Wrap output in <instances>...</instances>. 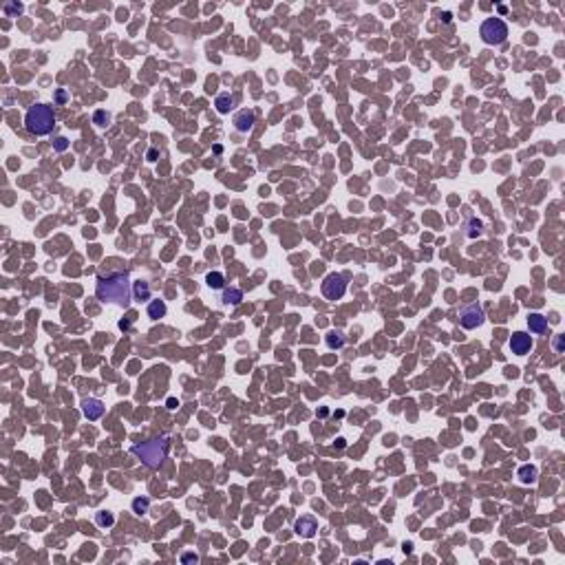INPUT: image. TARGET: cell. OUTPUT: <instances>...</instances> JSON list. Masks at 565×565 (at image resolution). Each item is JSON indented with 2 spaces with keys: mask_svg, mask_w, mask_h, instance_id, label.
<instances>
[{
  "mask_svg": "<svg viewBox=\"0 0 565 565\" xmlns=\"http://www.w3.org/2000/svg\"><path fill=\"white\" fill-rule=\"evenodd\" d=\"M82 413H84L86 420H91V422L99 420V417L104 415L102 400H97V397H84V400H82Z\"/></svg>",
  "mask_w": 565,
  "mask_h": 565,
  "instance_id": "obj_9",
  "label": "cell"
},
{
  "mask_svg": "<svg viewBox=\"0 0 565 565\" xmlns=\"http://www.w3.org/2000/svg\"><path fill=\"white\" fill-rule=\"evenodd\" d=\"M93 122H95L97 126H106V124L111 122V115L106 111H97L95 115H93Z\"/></svg>",
  "mask_w": 565,
  "mask_h": 565,
  "instance_id": "obj_22",
  "label": "cell"
},
{
  "mask_svg": "<svg viewBox=\"0 0 565 565\" xmlns=\"http://www.w3.org/2000/svg\"><path fill=\"white\" fill-rule=\"evenodd\" d=\"M53 148H56L58 152L66 150V148H69V139H66V137H58L56 142H53Z\"/></svg>",
  "mask_w": 565,
  "mask_h": 565,
  "instance_id": "obj_23",
  "label": "cell"
},
{
  "mask_svg": "<svg viewBox=\"0 0 565 565\" xmlns=\"http://www.w3.org/2000/svg\"><path fill=\"white\" fill-rule=\"evenodd\" d=\"M483 320H486V314L479 303H470L460 309V325L464 329H477L483 325Z\"/></svg>",
  "mask_w": 565,
  "mask_h": 565,
  "instance_id": "obj_6",
  "label": "cell"
},
{
  "mask_svg": "<svg viewBox=\"0 0 565 565\" xmlns=\"http://www.w3.org/2000/svg\"><path fill=\"white\" fill-rule=\"evenodd\" d=\"M66 99H69V93H66L64 89H60V91L56 93V102H58V104H64Z\"/></svg>",
  "mask_w": 565,
  "mask_h": 565,
  "instance_id": "obj_25",
  "label": "cell"
},
{
  "mask_svg": "<svg viewBox=\"0 0 565 565\" xmlns=\"http://www.w3.org/2000/svg\"><path fill=\"white\" fill-rule=\"evenodd\" d=\"M254 122H256L254 111L243 109V111H238L236 115H234V128H236L238 132H250L252 126H254Z\"/></svg>",
  "mask_w": 565,
  "mask_h": 565,
  "instance_id": "obj_10",
  "label": "cell"
},
{
  "mask_svg": "<svg viewBox=\"0 0 565 565\" xmlns=\"http://www.w3.org/2000/svg\"><path fill=\"white\" fill-rule=\"evenodd\" d=\"M508 347L517 356H526V354H530V349L534 347L532 336L526 334V331H515V334L510 336V340H508Z\"/></svg>",
  "mask_w": 565,
  "mask_h": 565,
  "instance_id": "obj_7",
  "label": "cell"
},
{
  "mask_svg": "<svg viewBox=\"0 0 565 565\" xmlns=\"http://www.w3.org/2000/svg\"><path fill=\"white\" fill-rule=\"evenodd\" d=\"M181 561H183V563H190V561H195V563H197V561H199V556H197V554H183V556H181Z\"/></svg>",
  "mask_w": 565,
  "mask_h": 565,
  "instance_id": "obj_28",
  "label": "cell"
},
{
  "mask_svg": "<svg viewBox=\"0 0 565 565\" xmlns=\"http://www.w3.org/2000/svg\"><path fill=\"white\" fill-rule=\"evenodd\" d=\"M22 11V5H16V3H7L5 5V13L7 16H13V13H20Z\"/></svg>",
  "mask_w": 565,
  "mask_h": 565,
  "instance_id": "obj_24",
  "label": "cell"
},
{
  "mask_svg": "<svg viewBox=\"0 0 565 565\" xmlns=\"http://www.w3.org/2000/svg\"><path fill=\"white\" fill-rule=\"evenodd\" d=\"M481 232H483V223L479 221V219H470V223H468V236H470V238H477V236H481Z\"/></svg>",
  "mask_w": 565,
  "mask_h": 565,
  "instance_id": "obj_21",
  "label": "cell"
},
{
  "mask_svg": "<svg viewBox=\"0 0 565 565\" xmlns=\"http://www.w3.org/2000/svg\"><path fill=\"white\" fill-rule=\"evenodd\" d=\"M56 126V113L46 104H33L24 115V128L36 137L49 135Z\"/></svg>",
  "mask_w": 565,
  "mask_h": 565,
  "instance_id": "obj_3",
  "label": "cell"
},
{
  "mask_svg": "<svg viewBox=\"0 0 565 565\" xmlns=\"http://www.w3.org/2000/svg\"><path fill=\"white\" fill-rule=\"evenodd\" d=\"M95 521H97V526H99V528H111L113 523H115V515H113V513H106V510H102V513H97V515H95Z\"/></svg>",
  "mask_w": 565,
  "mask_h": 565,
  "instance_id": "obj_18",
  "label": "cell"
},
{
  "mask_svg": "<svg viewBox=\"0 0 565 565\" xmlns=\"http://www.w3.org/2000/svg\"><path fill=\"white\" fill-rule=\"evenodd\" d=\"M166 311H168V307H166L164 301H150L148 303V318H152V320H159V318L166 316Z\"/></svg>",
  "mask_w": 565,
  "mask_h": 565,
  "instance_id": "obj_14",
  "label": "cell"
},
{
  "mask_svg": "<svg viewBox=\"0 0 565 565\" xmlns=\"http://www.w3.org/2000/svg\"><path fill=\"white\" fill-rule=\"evenodd\" d=\"M146 157H148V162H157L159 150H157V148H150V150H148V155H146Z\"/></svg>",
  "mask_w": 565,
  "mask_h": 565,
  "instance_id": "obj_27",
  "label": "cell"
},
{
  "mask_svg": "<svg viewBox=\"0 0 565 565\" xmlns=\"http://www.w3.org/2000/svg\"><path fill=\"white\" fill-rule=\"evenodd\" d=\"M548 318L543 316V314H530L528 316V329H530V334H534V336H543V334H548Z\"/></svg>",
  "mask_w": 565,
  "mask_h": 565,
  "instance_id": "obj_11",
  "label": "cell"
},
{
  "mask_svg": "<svg viewBox=\"0 0 565 565\" xmlns=\"http://www.w3.org/2000/svg\"><path fill=\"white\" fill-rule=\"evenodd\" d=\"M519 481L521 483H534L536 477H539V470H536V466H530V464H526V466L519 468Z\"/></svg>",
  "mask_w": 565,
  "mask_h": 565,
  "instance_id": "obj_15",
  "label": "cell"
},
{
  "mask_svg": "<svg viewBox=\"0 0 565 565\" xmlns=\"http://www.w3.org/2000/svg\"><path fill=\"white\" fill-rule=\"evenodd\" d=\"M554 349H556V354H563V336H556V340H554Z\"/></svg>",
  "mask_w": 565,
  "mask_h": 565,
  "instance_id": "obj_26",
  "label": "cell"
},
{
  "mask_svg": "<svg viewBox=\"0 0 565 565\" xmlns=\"http://www.w3.org/2000/svg\"><path fill=\"white\" fill-rule=\"evenodd\" d=\"M205 283H208V287H212V289H225V276L221 272H210V274L205 276Z\"/></svg>",
  "mask_w": 565,
  "mask_h": 565,
  "instance_id": "obj_17",
  "label": "cell"
},
{
  "mask_svg": "<svg viewBox=\"0 0 565 565\" xmlns=\"http://www.w3.org/2000/svg\"><path fill=\"white\" fill-rule=\"evenodd\" d=\"M168 450H170L168 435H162V437H155V440H148V442L130 446V453L135 455L144 466H148L152 470H157L164 464V460L168 457Z\"/></svg>",
  "mask_w": 565,
  "mask_h": 565,
  "instance_id": "obj_2",
  "label": "cell"
},
{
  "mask_svg": "<svg viewBox=\"0 0 565 565\" xmlns=\"http://www.w3.org/2000/svg\"><path fill=\"white\" fill-rule=\"evenodd\" d=\"M221 301H223V305H238L243 301V291L238 287H228V289H223Z\"/></svg>",
  "mask_w": 565,
  "mask_h": 565,
  "instance_id": "obj_16",
  "label": "cell"
},
{
  "mask_svg": "<svg viewBox=\"0 0 565 565\" xmlns=\"http://www.w3.org/2000/svg\"><path fill=\"white\" fill-rule=\"evenodd\" d=\"M132 298H135V301H148L150 298V285L146 283V281H135L132 283Z\"/></svg>",
  "mask_w": 565,
  "mask_h": 565,
  "instance_id": "obj_13",
  "label": "cell"
},
{
  "mask_svg": "<svg viewBox=\"0 0 565 565\" xmlns=\"http://www.w3.org/2000/svg\"><path fill=\"white\" fill-rule=\"evenodd\" d=\"M214 106H217V111L221 113V115H228V113L234 109V97H232L230 93H221V95H217Z\"/></svg>",
  "mask_w": 565,
  "mask_h": 565,
  "instance_id": "obj_12",
  "label": "cell"
},
{
  "mask_svg": "<svg viewBox=\"0 0 565 565\" xmlns=\"http://www.w3.org/2000/svg\"><path fill=\"white\" fill-rule=\"evenodd\" d=\"M318 530V521L314 519L311 515H305V517H298L296 523H294V532L303 539H311Z\"/></svg>",
  "mask_w": 565,
  "mask_h": 565,
  "instance_id": "obj_8",
  "label": "cell"
},
{
  "mask_svg": "<svg viewBox=\"0 0 565 565\" xmlns=\"http://www.w3.org/2000/svg\"><path fill=\"white\" fill-rule=\"evenodd\" d=\"M320 291L327 301H340V298L347 294V278H344L342 274L331 272V274L325 276V281L320 285Z\"/></svg>",
  "mask_w": 565,
  "mask_h": 565,
  "instance_id": "obj_5",
  "label": "cell"
},
{
  "mask_svg": "<svg viewBox=\"0 0 565 565\" xmlns=\"http://www.w3.org/2000/svg\"><path fill=\"white\" fill-rule=\"evenodd\" d=\"M344 344V336L340 334V331H331V334L327 336V347L329 349H340Z\"/></svg>",
  "mask_w": 565,
  "mask_h": 565,
  "instance_id": "obj_20",
  "label": "cell"
},
{
  "mask_svg": "<svg viewBox=\"0 0 565 565\" xmlns=\"http://www.w3.org/2000/svg\"><path fill=\"white\" fill-rule=\"evenodd\" d=\"M150 508V499L148 497H137V499H132V510H135L137 515H146Z\"/></svg>",
  "mask_w": 565,
  "mask_h": 565,
  "instance_id": "obj_19",
  "label": "cell"
},
{
  "mask_svg": "<svg viewBox=\"0 0 565 565\" xmlns=\"http://www.w3.org/2000/svg\"><path fill=\"white\" fill-rule=\"evenodd\" d=\"M95 296L102 303H115L122 307H128L132 298V283L126 272H111V274H99L95 283Z\"/></svg>",
  "mask_w": 565,
  "mask_h": 565,
  "instance_id": "obj_1",
  "label": "cell"
},
{
  "mask_svg": "<svg viewBox=\"0 0 565 565\" xmlns=\"http://www.w3.org/2000/svg\"><path fill=\"white\" fill-rule=\"evenodd\" d=\"M479 36L486 44H501V42H506V38H508V24L503 22L501 18H488V20H483Z\"/></svg>",
  "mask_w": 565,
  "mask_h": 565,
  "instance_id": "obj_4",
  "label": "cell"
}]
</instances>
